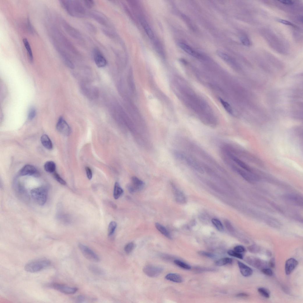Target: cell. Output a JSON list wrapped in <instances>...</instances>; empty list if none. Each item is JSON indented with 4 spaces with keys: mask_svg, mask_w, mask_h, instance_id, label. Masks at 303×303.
<instances>
[{
    "mask_svg": "<svg viewBox=\"0 0 303 303\" xmlns=\"http://www.w3.org/2000/svg\"><path fill=\"white\" fill-rule=\"evenodd\" d=\"M61 5L70 15L78 17H82L85 14V9L79 1L61 0Z\"/></svg>",
    "mask_w": 303,
    "mask_h": 303,
    "instance_id": "cell-1",
    "label": "cell"
},
{
    "mask_svg": "<svg viewBox=\"0 0 303 303\" xmlns=\"http://www.w3.org/2000/svg\"><path fill=\"white\" fill-rule=\"evenodd\" d=\"M51 263V261L46 258L37 259L26 264L25 267V270L30 273L37 272L47 268Z\"/></svg>",
    "mask_w": 303,
    "mask_h": 303,
    "instance_id": "cell-2",
    "label": "cell"
},
{
    "mask_svg": "<svg viewBox=\"0 0 303 303\" xmlns=\"http://www.w3.org/2000/svg\"><path fill=\"white\" fill-rule=\"evenodd\" d=\"M224 160L226 164L230 167L232 169L240 175L247 181L251 182H255L259 181V179L258 176L252 172L240 169L227 158H225Z\"/></svg>",
    "mask_w": 303,
    "mask_h": 303,
    "instance_id": "cell-3",
    "label": "cell"
},
{
    "mask_svg": "<svg viewBox=\"0 0 303 303\" xmlns=\"http://www.w3.org/2000/svg\"><path fill=\"white\" fill-rule=\"evenodd\" d=\"M32 198L37 204L40 206L46 203L48 196V190L45 187L35 188L31 191Z\"/></svg>",
    "mask_w": 303,
    "mask_h": 303,
    "instance_id": "cell-4",
    "label": "cell"
},
{
    "mask_svg": "<svg viewBox=\"0 0 303 303\" xmlns=\"http://www.w3.org/2000/svg\"><path fill=\"white\" fill-rule=\"evenodd\" d=\"M78 247L83 256L87 259L92 261L98 262L100 258L91 249L85 245L79 244Z\"/></svg>",
    "mask_w": 303,
    "mask_h": 303,
    "instance_id": "cell-5",
    "label": "cell"
},
{
    "mask_svg": "<svg viewBox=\"0 0 303 303\" xmlns=\"http://www.w3.org/2000/svg\"><path fill=\"white\" fill-rule=\"evenodd\" d=\"M48 286L62 293L68 294H74L78 290L77 288L70 287L65 285L56 283H50L49 284Z\"/></svg>",
    "mask_w": 303,
    "mask_h": 303,
    "instance_id": "cell-6",
    "label": "cell"
},
{
    "mask_svg": "<svg viewBox=\"0 0 303 303\" xmlns=\"http://www.w3.org/2000/svg\"><path fill=\"white\" fill-rule=\"evenodd\" d=\"M163 269L161 267L148 265L144 267L143 271L148 277H158L163 272Z\"/></svg>",
    "mask_w": 303,
    "mask_h": 303,
    "instance_id": "cell-7",
    "label": "cell"
},
{
    "mask_svg": "<svg viewBox=\"0 0 303 303\" xmlns=\"http://www.w3.org/2000/svg\"><path fill=\"white\" fill-rule=\"evenodd\" d=\"M145 187L144 183L136 177H133L130 184L127 186V189L131 193H134L143 189Z\"/></svg>",
    "mask_w": 303,
    "mask_h": 303,
    "instance_id": "cell-8",
    "label": "cell"
},
{
    "mask_svg": "<svg viewBox=\"0 0 303 303\" xmlns=\"http://www.w3.org/2000/svg\"><path fill=\"white\" fill-rule=\"evenodd\" d=\"M56 127L57 131L64 135L68 136L70 134V128L68 123L62 117L59 118Z\"/></svg>",
    "mask_w": 303,
    "mask_h": 303,
    "instance_id": "cell-9",
    "label": "cell"
},
{
    "mask_svg": "<svg viewBox=\"0 0 303 303\" xmlns=\"http://www.w3.org/2000/svg\"><path fill=\"white\" fill-rule=\"evenodd\" d=\"M245 261L249 265L259 269L262 270L266 268V263L258 258L253 256H248L245 259Z\"/></svg>",
    "mask_w": 303,
    "mask_h": 303,
    "instance_id": "cell-10",
    "label": "cell"
},
{
    "mask_svg": "<svg viewBox=\"0 0 303 303\" xmlns=\"http://www.w3.org/2000/svg\"><path fill=\"white\" fill-rule=\"evenodd\" d=\"M94 58L95 63L99 68L105 67L107 64V61L100 51L98 48L94 50Z\"/></svg>",
    "mask_w": 303,
    "mask_h": 303,
    "instance_id": "cell-11",
    "label": "cell"
},
{
    "mask_svg": "<svg viewBox=\"0 0 303 303\" xmlns=\"http://www.w3.org/2000/svg\"><path fill=\"white\" fill-rule=\"evenodd\" d=\"M63 26L67 32L73 38L80 40L82 39L80 33L74 28L70 26L64 21H62Z\"/></svg>",
    "mask_w": 303,
    "mask_h": 303,
    "instance_id": "cell-12",
    "label": "cell"
},
{
    "mask_svg": "<svg viewBox=\"0 0 303 303\" xmlns=\"http://www.w3.org/2000/svg\"><path fill=\"white\" fill-rule=\"evenodd\" d=\"M37 170L33 166L27 165L24 166L19 171V174L20 176H37L38 174Z\"/></svg>",
    "mask_w": 303,
    "mask_h": 303,
    "instance_id": "cell-13",
    "label": "cell"
},
{
    "mask_svg": "<svg viewBox=\"0 0 303 303\" xmlns=\"http://www.w3.org/2000/svg\"><path fill=\"white\" fill-rule=\"evenodd\" d=\"M179 46L185 52L189 55L197 59H201L202 56L200 53L194 50L186 44L182 42L179 43Z\"/></svg>",
    "mask_w": 303,
    "mask_h": 303,
    "instance_id": "cell-14",
    "label": "cell"
},
{
    "mask_svg": "<svg viewBox=\"0 0 303 303\" xmlns=\"http://www.w3.org/2000/svg\"><path fill=\"white\" fill-rule=\"evenodd\" d=\"M298 264L295 259L290 258L287 260L285 264V272L287 275L290 274L296 268Z\"/></svg>",
    "mask_w": 303,
    "mask_h": 303,
    "instance_id": "cell-15",
    "label": "cell"
},
{
    "mask_svg": "<svg viewBox=\"0 0 303 303\" xmlns=\"http://www.w3.org/2000/svg\"><path fill=\"white\" fill-rule=\"evenodd\" d=\"M238 264L240 272L243 276L248 277L252 274L253 270L250 267L239 261L238 262Z\"/></svg>",
    "mask_w": 303,
    "mask_h": 303,
    "instance_id": "cell-16",
    "label": "cell"
},
{
    "mask_svg": "<svg viewBox=\"0 0 303 303\" xmlns=\"http://www.w3.org/2000/svg\"><path fill=\"white\" fill-rule=\"evenodd\" d=\"M286 198L291 203L298 205L302 204V199L300 196L296 194H289L286 196Z\"/></svg>",
    "mask_w": 303,
    "mask_h": 303,
    "instance_id": "cell-17",
    "label": "cell"
},
{
    "mask_svg": "<svg viewBox=\"0 0 303 303\" xmlns=\"http://www.w3.org/2000/svg\"><path fill=\"white\" fill-rule=\"evenodd\" d=\"M91 15L94 20L100 24L105 26L107 25V20L105 16L100 13L93 12L92 13Z\"/></svg>",
    "mask_w": 303,
    "mask_h": 303,
    "instance_id": "cell-18",
    "label": "cell"
},
{
    "mask_svg": "<svg viewBox=\"0 0 303 303\" xmlns=\"http://www.w3.org/2000/svg\"><path fill=\"white\" fill-rule=\"evenodd\" d=\"M172 187L176 201L180 203H184L185 201V198L183 194L173 184L172 185Z\"/></svg>",
    "mask_w": 303,
    "mask_h": 303,
    "instance_id": "cell-19",
    "label": "cell"
},
{
    "mask_svg": "<svg viewBox=\"0 0 303 303\" xmlns=\"http://www.w3.org/2000/svg\"><path fill=\"white\" fill-rule=\"evenodd\" d=\"M23 43L27 52L29 61L31 63L33 62V58L31 47L27 39L24 38L23 40Z\"/></svg>",
    "mask_w": 303,
    "mask_h": 303,
    "instance_id": "cell-20",
    "label": "cell"
},
{
    "mask_svg": "<svg viewBox=\"0 0 303 303\" xmlns=\"http://www.w3.org/2000/svg\"><path fill=\"white\" fill-rule=\"evenodd\" d=\"M41 141L43 146L46 149L49 150L52 149L53 145L52 142L47 135H42L41 138Z\"/></svg>",
    "mask_w": 303,
    "mask_h": 303,
    "instance_id": "cell-21",
    "label": "cell"
},
{
    "mask_svg": "<svg viewBox=\"0 0 303 303\" xmlns=\"http://www.w3.org/2000/svg\"><path fill=\"white\" fill-rule=\"evenodd\" d=\"M167 280L177 283H180L182 281V277L179 274L174 273H170L165 277Z\"/></svg>",
    "mask_w": 303,
    "mask_h": 303,
    "instance_id": "cell-22",
    "label": "cell"
},
{
    "mask_svg": "<svg viewBox=\"0 0 303 303\" xmlns=\"http://www.w3.org/2000/svg\"><path fill=\"white\" fill-rule=\"evenodd\" d=\"M155 226L157 229L163 235L169 239H172V237L170 233L164 227L157 223L155 224Z\"/></svg>",
    "mask_w": 303,
    "mask_h": 303,
    "instance_id": "cell-23",
    "label": "cell"
},
{
    "mask_svg": "<svg viewBox=\"0 0 303 303\" xmlns=\"http://www.w3.org/2000/svg\"><path fill=\"white\" fill-rule=\"evenodd\" d=\"M123 193V191L118 182H116L115 184L114 196L115 199L117 200L118 199Z\"/></svg>",
    "mask_w": 303,
    "mask_h": 303,
    "instance_id": "cell-24",
    "label": "cell"
},
{
    "mask_svg": "<svg viewBox=\"0 0 303 303\" xmlns=\"http://www.w3.org/2000/svg\"><path fill=\"white\" fill-rule=\"evenodd\" d=\"M141 22L148 36L150 38H153L154 34L149 25L144 20H141Z\"/></svg>",
    "mask_w": 303,
    "mask_h": 303,
    "instance_id": "cell-25",
    "label": "cell"
},
{
    "mask_svg": "<svg viewBox=\"0 0 303 303\" xmlns=\"http://www.w3.org/2000/svg\"><path fill=\"white\" fill-rule=\"evenodd\" d=\"M44 168L45 170L48 172L54 173L56 170V165L53 162H47L44 165Z\"/></svg>",
    "mask_w": 303,
    "mask_h": 303,
    "instance_id": "cell-26",
    "label": "cell"
},
{
    "mask_svg": "<svg viewBox=\"0 0 303 303\" xmlns=\"http://www.w3.org/2000/svg\"><path fill=\"white\" fill-rule=\"evenodd\" d=\"M233 259L229 258H224L221 259L216 262V265L218 266H223L233 263Z\"/></svg>",
    "mask_w": 303,
    "mask_h": 303,
    "instance_id": "cell-27",
    "label": "cell"
},
{
    "mask_svg": "<svg viewBox=\"0 0 303 303\" xmlns=\"http://www.w3.org/2000/svg\"><path fill=\"white\" fill-rule=\"evenodd\" d=\"M128 82L130 88L132 92V93H134L136 91V88L134 80L133 74L132 72H130L129 74Z\"/></svg>",
    "mask_w": 303,
    "mask_h": 303,
    "instance_id": "cell-28",
    "label": "cell"
},
{
    "mask_svg": "<svg viewBox=\"0 0 303 303\" xmlns=\"http://www.w3.org/2000/svg\"><path fill=\"white\" fill-rule=\"evenodd\" d=\"M89 269L92 273L96 274L102 275L104 274L103 270L96 266L91 265L89 267Z\"/></svg>",
    "mask_w": 303,
    "mask_h": 303,
    "instance_id": "cell-29",
    "label": "cell"
},
{
    "mask_svg": "<svg viewBox=\"0 0 303 303\" xmlns=\"http://www.w3.org/2000/svg\"><path fill=\"white\" fill-rule=\"evenodd\" d=\"M217 54L221 59L228 63H231L233 62V59L225 53L221 51H218L217 52Z\"/></svg>",
    "mask_w": 303,
    "mask_h": 303,
    "instance_id": "cell-30",
    "label": "cell"
},
{
    "mask_svg": "<svg viewBox=\"0 0 303 303\" xmlns=\"http://www.w3.org/2000/svg\"><path fill=\"white\" fill-rule=\"evenodd\" d=\"M174 262L176 265L183 269L189 270L191 269V267L189 265L181 261L175 260Z\"/></svg>",
    "mask_w": 303,
    "mask_h": 303,
    "instance_id": "cell-31",
    "label": "cell"
},
{
    "mask_svg": "<svg viewBox=\"0 0 303 303\" xmlns=\"http://www.w3.org/2000/svg\"><path fill=\"white\" fill-rule=\"evenodd\" d=\"M219 100L225 110L229 114H232L233 109L229 104L221 98L219 99Z\"/></svg>",
    "mask_w": 303,
    "mask_h": 303,
    "instance_id": "cell-32",
    "label": "cell"
},
{
    "mask_svg": "<svg viewBox=\"0 0 303 303\" xmlns=\"http://www.w3.org/2000/svg\"><path fill=\"white\" fill-rule=\"evenodd\" d=\"M117 223L114 221H112L110 223L108 229L109 236H111L113 235L117 227Z\"/></svg>",
    "mask_w": 303,
    "mask_h": 303,
    "instance_id": "cell-33",
    "label": "cell"
},
{
    "mask_svg": "<svg viewBox=\"0 0 303 303\" xmlns=\"http://www.w3.org/2000/svg\"><path fill=\"white\" fill-rule=\"evenodd\" d=\"M212 222L218 230L220 231L224 230L223 225L219 220L217 219H212Z\"/></svg>",
    "mask_w": 303,
    "mask_h": 303,
    "instance_id": "cell-34",
    "label": "cell"
},
{
    "mask_svg": "<svg viewBox=\"0 0 303 303\" xmlns=\"http://www.w3.org/2000/svg\"><path fill=\"white\" fill-rule=\"evenodd\" d=\"M135 247V244L132 242H130L127 244L124 247V251L127 254L131 253Z\"/></svg>",
    "mask_w": 303,
    "mask_h": 303,
    "instance_id": "cell-35",
    "label": "cell"
},
{
    "mask_svg": "<svg viewBox=\"0 0 303 303\" xmlns=\"http://www.w3.org/2000/svg\"><path fill=\"white\" fill-rule=\"evenodd\" d=\"M258 292L263 297L268 298L270 297V293L269 291L266 289L263 288H260L258 289Z\"/></svg>",
    "mask_w": 303,
    "mask_h": 303,
    "instance_id": "cell-36",
    "label": "cell"
},
{
    "mask_svg": "<svg viewBox=\"0 0 303 303\" xmlns=\"http://www.w3.org/2000/svg\"><path fill=\"white\" fill-rule=\"evenodd\" d=\"M228 254L231 256L240 259H242L243 256L240 253H238L234 251L229 250L228 251Z\"/></svg>",
    "mask_w": 303,
    "mask_h": 303,
    "instance_id": "cell-37",
    "label": "cell"
},
{
    "mask_svg": "<svg viewBox=\"0 0 303 303\" xmlns=\"http://www.w3.org/2000/svg\"><path fill=\"white\" fill-rule=\"evenodd\" d=\"M248 251L250 252L256 254L260 251L261 248L258 246L253 245L248 247Z\"/></svg>",
    "mask_w": 303,
    "mask_h": 303,
    "instance_id": "cell-38",
    "label": "cell"
},
{
    "mask_svg": "<svg viewBox=\"0 0 303 303\" xmlns=\"http://www.w3.org/2000/svg\"><path fill=\"white\" fill-rule=\"evenodd\" d=\"M36 115V110L33 107H31L29 112L28 118L29 120H32L35 117Z\"/></svg>",
    "mask_w": 303,
    "mask_h": 303,
    "instance_id": "cell-39",
    "label": "cell"
},
{
    "mask_svg": "<svg viewBox=\"0 0 303 303\" xmlns=\"http://www.w3.org/2000/svg\"><path fill=\"white\" fill-rule=\"evenodd\" d=\"M53 175H54L55 179L61 184L64 185H66V182L56 172H55L53 174Z\"/></svg>",
    "mask_w": 303,
    "mask_h": 303,
    "instance_id": "cell-40",
    "label": "cell"
},
{
    "mask_svg": "<svg viewBox=\"0 0 303 303\" xmlns=\"http://www.w3.org/2000/svg\"><path fill=\"white\" fill-rule=\"evenodd\" d=\"M26 24L27 29L29 31L31 34H34L35 32V30L28 17L27 20Z\"/></svg>",
    "mask_w": 303,
    "mask_h": 303,
    "instance_id": "cell-41",
    "label": "cell"
},
{
    "mask_svg": "<svg viewBox=\"0 0 303 303\" xmlns=\"http://www.w3.org/2000/svg\"><path fill=\"white\" fill-rule=\"evenodd\" d=\"M240 41L242 44L246 46L249 47L251 45L250 41L246 37L243 36L241 37Z\"/></svg>",
    "mask_w": 303,
    "mask_h": 303,
    "instance_id": "cell-42",
    "label": "cell"
},
{
    "mask_svg": "<svg viewBox=\"0 0 303 303\" xmlns=\"http://www.w3.org/2000/svg\"><path fill=\"white\" fill-rule=\"evenodd\" d=\"M262 271L264 274L268 276H272L273 274L272 271L270 268H264L262 270Z\"/></svg>",
    "mask_w": 303,
    "mask_h": 303,
    "instance_id": "cell-43",
    "label": "cell"
},
{
    "mask_svg": "<svg viewBox=\"0 0 303 303\" xmlns=\"http://www.w3.org/2000/svg\"><path fill=\"white\" fill-rule=\"evenodd\" d=\"M84 2L85 6L89 9L92 8L94 5V2L93 1L86 0V1H84Z\"/></svg>",
    "mask_w": 303,
    "mask_h": 303,
    "instance_id": "cell-44",
    "label": "cell"
},
{
    "mask_svg": "<svg viewBox=\"0 0 303 303\" xmlns=\"http://www.w3.org/2000/svg\"><path fill=\"white\" fill-rule=\"evenodd\" d=\"M234 251L240 254L245 251V249L242 246L238 245L234 247Z\"/></svg>",
    "mask_w": 303,
    "mask_h": 303,
    "instance_id": "cell-45",
    "label": "cell"
},
{
    "mask_svg": "<svg viewBox=\"0 0 303 303\" xmlns=\"http://www.w3.org/2000/svg\"><path fill=\"white\" fill-rule=\"evenodd\" d=\"M85 170L88 179L89 180H91L93 177V173L91 170L88 167H86Z\"/></svg>",
    "mask_w": 303,
    "mask_h": 303,
    "instance_id": "cell-46",
    "label": "cell"
},
{
    "mask_svg": "<svg viewBox=\"0 0 303 303\" xmlns=\"http://www.w3.org/2000/svg\"><path fill=\"white\" fill-rule=\"evenodd\" d=\"M277 21H278V22H279V23L285 25L290 26H295V25L294 24H293L292 23L288 21L281 19H277Z\"/></svg>",
    "mask_w": 303,
    "mask_h": 303,
    "instance_id": "cell-47",
    "label": "cell"
},
{
    "mask_svg": "<svg viewBox=\"0 0 303 303\" xmlns=\"http://www.w3.org/2000/svg\"><path fill=\"white\" fill-rule=\"evenodd\" d=\"M199 254L201 255L208 257L210 258H214L215 256L214 255L211 253L204 251H201L199 252Z\"/></svg>",
    "mask_w": 303,
    "mask_h": 303,
    "instance_id": "cell-48",
    "label": "cell"
},
{
    "mask_svg": "<svg viewBox=\"0 0 303 303\" xmlns=\"http://www.w3.org/2000/svg\"><path fill=\"white\" fill-rule=\"evenodd\" d=\"M86 297L82 295H79L77 296L76 298V301L78 302H83L86 300Z\"/></svg>",
    "mask_w": 303,
    "mask_h": 303,
    "instance_id": "cell-49",
    "label": "cell"
},
{
    "mask_svg": "<svg viewBox=\"0 0 303 303\" xmlns=\"http://www.w3.org/2000/svg\"><path fill=\"white\" fill-rule=\"evenodd\" d=\"M279 1L283 4L286 5H292L294 3V2L292 1H287V0H286V1Z\"/></svg>",
    "mask_w": 303,
    "mask_h": 303,
    "instance_id": "cell-50",
    "label": "cell"
},
{
    "mask_svg": "<svg viewBox=\"0 0 303 303\" xmlns=\"http://www.w3.org/2000/svg\"><path fill=\"white\" fill-rule=\"evenodd\" d=\"M270 265L272 268H274L275 266V260L274 258L272 259L270 262Z\"/></svg>",
    "mask_w": 303,
    "mask_h": 303,
    "instance_id": "cell-51",
    "label": "cell"
},
{
    "mask_svg": "<svg viewBox=\"0 0 303 303\" xmlns=\"http://www.w3.org/2000/svg\"><path fill=\"white\" fill-rule=\"evenodd\" d=\"M248 296V294L244 293H240L237 295V297H247Z\"/></svg>",
    "mask_w": 303,
    "mask_h": 303,
    "instance_id": "cell-52",
    "label": "cell"
},
{
    "mask_svg": "<svg viewBox=\"0 0 303 303\" xmlns=\"http://www.w3.org/2000/svg\"><path fill=\"white\" fill-rule=\"evenodd\" d=\"M267 254H268V255H269V256H270L271 255V253H270V251H268V252H267Z\"/></svg>",
    "mask_w": 303,
    "mask_h": 303,
    "instance_id": "cell-53",
    "label": "cell"
}]
</instances>
